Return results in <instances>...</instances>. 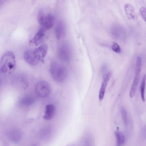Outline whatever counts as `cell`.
I'll use <instances>...</instances> for the list:
<instances>
[{
    "label": "cell",
    "instance_id": "19",
    "mask_svg": "<svg viewBox=\"0 0 146 146\" xmlns=\"http://www.w3.org/2000/svg\"><path fill=\"white\" fill-rule=\"evenodd\" d=\"M121 111L123 121L124 125L125 126H127L128 123L127 115V110L125 108L123 107L121 108Z\"/></svg>",
    "mask_w": 146,
    "mask_h": 146
},
{
    "label": "cell",
    "instance_id": "11",
    "mask_svg": "<svg viewBox=\"0 0 146 146\" xmlns=\"http://www.w3.org/2000/svg\"><path fill=\"white\" fill-rule=\"evenodd\" d=\"M124 8L126 15L129 19L134 21L137 20V15L133 7L129 3L125 4Z\"/></svg>",
    "mask_w": 146,
    "mask_h": 146
},
{
    "label": "cell",
    "instance_id": "7",
    "mask_svg": "<svg viewBox=\"0 0 146 146\" xmlns=\"http://www.w3.org/2000/svg\"><path fill=\"white\" fill-rule=\"evenodd\" d=\"M39 23L46 30L49 29L53 27L54 22V18L52 15L44 13L38 20Z\"/></svg>",
    "mask_w": 146,
    "mask_h": 146
},
{
    "label": "cell",
    "instance_id": "6",
    "mask_svg": "<svg viewBox=\"0 0 146 146\" xmlns=\"http://www.w3.org/2000/svg\"><path fill=\"white\" fill-rule=\"evenodd\" d=\"M110 32L111 36L115 39L122 40L125 38V32L124 28L117 23H115L111 27Z\"/></svg>",
    "mask_w": 146,
    "mask_h": 146
},
{
    "label": "cell",
    "instance_id": "2",
    "mask_svg": "<svg viewBox=\"0 0 146 146\" xmlns=\"http://www.w3.org/2000/svg\"><path fill=\"white\" fill-rule=\"evenodd\" d=\"M50 71L52 78L57 82H62L67 78L68 75L67 69L56 62L53 61L51 63Z\"/></svg>",
    "mask_w": 146,
    "mask_h": 146
},
{
    "label": "cell",
    "instance_id": "10",
    "mask_svg": "<svg viewBox=\"0 0 146 146\" xmlns=\"http://www.w3.org/2000/svg\"><path fill=\"white\" fill-rule=\"evenodd\" d=\"M111 75V73L110 72H108L105 74L103 76L102 84L99 95V99L100 100H102L104 97L106 88Z\"/></svg>",
    "mask_w": 146,
    "mask_h": 146
},
{
    "label": "cell",
    "instance_id": "17",
    "mask_svg": "<svg viewBox=\"0 0 146 146\" xmlns=\"http://www.w3.org/2000/svg\"><path fill=\"white\" fill-rule=\"evenodd\" d=\"M115 134L116 139L117 145L120 146L123 145L125 142V137L124 135L118 131H115Z\"/></svg>",
    "mask_w": 146,
    "mask_h": 146
},
{
    "label": "cell",
    "instance_id": "1",
    "mask_svg": "<svg viewBox=\"0 0 146 146\" xmlns=\"http://www.w3.org/2000/svg\"><path fill=\"white\" fill-rule=\"evenodd\" d=\"M16 66L15 56L11 52H5L0 61V72L10 73L13 71Z\"/></svg>",
    "mask_w": 146,
    "mask_h": 146
},
{
    "label": "cell",
    "instance_id": "8",
    "mask_svg": "<svg viewBox=\"0 0 146 146\" xmlns=\"http://www.w3.org/2000/svg\"><path fill=\"white\" fill-rule=\"evenodd\" d=\"M47 45L43 44L33 50L35 58L38 62L44 60V57L47 54Z\"/></svg>",
    "mask_w": 146,
    "mask_h": 146
},
{
    "label": "cell",
    "instance_id": "16",
    "mask_svg": "<svg viewBox=\"0 0 146 146\" xmlns=\"http://www.w3.org/2000/svg\"><path fill=\"white\" fill-rule=\"evenodd\" d=\"M34 101V99L33 96L27 95L21 98L20 100V103L23 106H28L33 104Z\"/></svg>",
    "mask_w": 146,
    "mask_h": 146
},
{
    "label": "cell",
    "instance_id": "4",
    "mask_svg": "<svg viewBox=\"0 0 146 146\" xmlns=\"http://www.w3.org/2000/svg\"><path fill=\"white\" fill-rule=\"evenodd\" d=\"M142 66L141 58L138 57L137 59L135 68V75L132 85L131 89L129 95L131 98L134 96L137 89L139 80Z\"/></svg>",
    "mask_w": 146,
    "mask_h": 146
},
{
    "label": "cell",
    "instance_id": "24",
    "mask_svg": "<svg viewBox=\"0 0 146 146\" xmlns=\"http://www.w3.org/2000/svg\"><path fill=\"white\" fill-rule=\"evenodd\" d=\"M1 84H2V82H1V80L0 79V87H1Z\"/></svg>",
    "mask_w": 146,
    "mask_h": 146
},
{
    "label": "cell",
    "instance_id": "20",
    "mask_svg": "<svg viewBox=\"0 0 146 146\" xmlns=\"http://www.w3.org/2000/svg\"><path fill=\"white\" fill-rule=\"evenodd\" d=\"M111 48L116 53H120L121 52V48L115 42H113Z\"/></svg>",
    "mask_w": 146,
    "mask_h": 146
},
{
    "label": "cell",
    "instance_id": "23",
    "mask_svg": "<svg viewBox=\"0 0 146 146\" xmlns=\"http://www.w3.org/2000/svg\"><path fill=\"white\" fill-rule=\"evenodd\" d=\"M3 3L1 0H0V10L2 9L3 6Z\"/></svg>",
    "mask_w": 146,
    "mask_h": 146
},
{
    "label": "cell",
    "instance_id": "21",
    "mask_svg": "<svg viewBox=\"0 0 146 146\" xmlns=\"http://www.w3.org/2000/svg\"><path fill=\"white\" fill-rule=\"evenodd\" d=\"M139 12L142 18L145 21L146 19V10L145 8L144 7H141L139 9Z\"/></svg>",
    "mask_w": 146,
    "mask_h": 146
},
{
    "label": "cell",
    "instance_id": "3",
    "mask_svg": "<svg viewBox=\"0 0 146 146\" xmlns=\"http://www.w3.org/2000/svg\"><path fill=\"white\" fill-rule=\"evenodd\" d=\"M50 92V87L46 81L40 80L37 83L35 87V92L39 97H46L49 95Z\"/></svg>",
    "mask_w": 146,
    "mask_h": 146
},
{
    "label": "cell",
    "instance_id": "14",
    "mask_svg": "<svg viewBox=\"0 0 146 146\" xmlns=\"http://www.w3.org/2000/svg\"><path fill=\"white\" fill-rule=\"evenodd\" d=\"M22 136L21 132L17 129L11 130L8 134L9 140L13 143H17L21 140Z\"/></svg>",
    "mask_w": 146,
    "mask_h": 146
},
{
    "label": "cell",
    "instance_id": "12",
    "mask_svg": "<svg viewBox=\"0 0 146 146\" xmlns=\"http://www.w3.org/2000/svg\"><path fill=\"white\" fill-rule=\"evenodd\" d=\"M55 112V108L52 104H47L45 108L43 118L46 120L51 119L54 115Z\"/></svg>",
    "mask_w": 146,
    "mask_h": 146
},
{
    "label": "cell",
    "instance_id": "9",
    "mask_svg": "<svg viewBox=\"0 0 146 146\" xmlns=\"http://www.w3.org/2000/svg\"><path fill=\"white\" fill-rule=\"evenodd\" d=\"M46 30L42 27L41 28L34 36L30 40L29 45L31 46H36L40 44L44 39Z\"/></svg>",
    "mask_w": 146,
    "mask_h": 146
},
{
    "label": "cell",
    "instance_id": "18",
    "mask_svg": "<svg viewBox=\"0 0 146 146\" xmlns=\"http://www.w3.org/2000/svg\"><path fill=\"white\" fill-rule=\"evenodd\" d=\"M146 76L145 75L143 78L140 86V94L141 98L143 102L145 101V86Z\"/></svg>",
    "mask_w": 146,
    "mask_h": 146
},
{
    "label": "cell",
    "instance_id": "13",
    "mask_svg": "<svg viewBox=\"0 0 146 146\" xmlns=\"http://www.w3.org/2000/svg\"><path fill=\"white\" fill-rule=\"evenodd\" d=\"M66 28L64 23L61 21L57 24L55 28L56 35L58 39L59 40L65 34Z\"/></svg>",
    "mask_w": 146,
    "mask_h": 146
},
{
    "label": "cell",
    "instance_id": "22",
    "mask_svg": "<svg viewBox=\"0 0 146 146\" xmlns=\"http://www.w3.org/2000/svg\"><path fill=\"white\" fill-rule=\"evenodd\" d=\"M107 67V66L105 64L104 65L102 66V72L103 73H104L106 71Z\"/></svg>",
    "mask_w": 146,
    "mask_h": 146
},
{
    "label": "cell",
    "instance_id": "15",
    "mask_svg": "<svg viewBox=\"0 0 146 146\" xmlns=\"http://www.w3.org/2000/svg\"><path fill=\"white\" fill-rule=\"evenodd\" d=\"M24 57L25 60L31 65H35L38 63L35 58L33 50L26 51L24 53Z\"/></svg>",
    "mask_w": 146,
    "mask_h": 146
},
{
    "label": "cell",
    "instance_id": "5",
    "mask_svg": "<svg viewBox=\"0 0 146 146\" xmlns=\"http://www.w3.org/2000/svg\"><path fill=\"white\" fill-rule=\"evenodd\" d=\"M59 58L62 60L68 62L71 59L72 53L69 45L66 43L61 44L59 47L58 51Z\"/></svg>",
    "mask_w": 146,
    "mask_h": 146
}]
</instances>
